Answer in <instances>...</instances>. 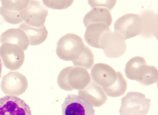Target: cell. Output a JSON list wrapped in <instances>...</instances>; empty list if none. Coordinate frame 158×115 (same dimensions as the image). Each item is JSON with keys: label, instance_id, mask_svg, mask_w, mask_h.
Masks as SVG:
<instances>
[{"label": "cell", "instance_id": "6da1fadb", "mask_svg": "<svg viewBox=\"0 0 158 115\" xmlns=\"http://www.w3.org/2000/svg\"><path fill=\"white\" fill-rule=\"evenodd\" d=\"M127 78L135 80L144 86L157 83L158 72L156 67L148 65L142 57L136 56L128 61L125 69Z\"/></svg>", "mask_w": 158, "mask_h": 115}, {"label": "cell", "instance_id": "7a4b0ae2", "mask_svg": "<svg viewBox=\"0 0 158 115\" xmlns=\"http://www.w3.org/2000/svg\"><path fill=\"white\" fill-rule=\"evenodd\" d=\"M91 82V77L87 69L79 67L64 68L57 78L60 87L66 91L84 89Z\"/></svg>", "mask_w": 158, "mask_h": 115}, {"label": "cell", "instance_id": "3957f363", "mask_svg": "<svg viewBox=\"0 0 158 115\" xmlns=\"http://www.w3.org/2000/svg\"><path fill=\"white\" fill-rule=\"evenodd\" d=\"M85 46L81 37L76 34L67 33L57 43L56 53L61 60L73 61L80 57Z\"/></svg>", "mask_w": 158, "mask_h": 115}, {"label": "cell", "instance_id": "277c9868", "mask_svg": "<svg viewBox=\"0 0 158 115\" xmlns=\"http://www.w3.org/2000/svg\"><path fill=\"white\" fill-rule=\"evenodd\" d=\"M151 100L139 92H129L121 99L120 115H147Z\"/></svg>", "mask_w": 158, "mask_h": 115}, {"label": "cell", "instance_id": "5b68a950", "mask_svg": "<svg viewBox=\"0 0 158 115\" xmlns=\"http://www.w3.org/2000/svg\"><path fill=\"white\" fill-rule=\"evenodd\" d=\"M114 32L125 40L141 34L142 23L139 14L128 13L119 17L114 24Z\"/></svg>", "mask_w": 158, "mask_h": 115}, {"label": "cell", "instance_id": "8992f818", "mask_svg": "<svg viewBox=\"0 0 158 115\" xmlns=\"http://www.w3.org/2000/svg\"><path fill=\"white\" fill-rule=\"evenodd\" d=\"M24 23L35 28L43 26L48 15V8L40 1H30L27 7L20 11Z\"/></svg>", "mask_w": 158, "mask_h": 115}, {"label": "cell", "instance_id": "52a82bcc", "mask_svg": "<svg viewBox=\"0 0 158 115\" xmlns=\"http://www.w3.org/2000/svg\"><path fill=\"white\" fill-rule=\"evenodd\" d=\"M125 40L118 33L110 31L103 36L101 42V49H103L107 57H120L124 55L127 49Z\"/></svg>", "mask_w": 158, "mask_h": 115}, {"label": "cell", "instance_id": "ba28073f", "mask_svg": "<svg viewBox=\"0 0 158 115\" xmlns=\"http://www.w3.org/2000/svg\"><path fill=\"white\" fill-rule=\"evenodd\" d=\"M0 58L5 67L16 70L23 64L25 54L24 50L17 45L4 43L0 47Z\"/></svg>", "mask_w": 158, "mask_h": 115}, {"label": "cell", "instance_id": "9c48e42d", "mask_svg": "<svg viewBox=\"0 0 158 115\" xmlns=\"http://www.w3.org/2000/svg\"><path fill=\"white\" fill-rule=\"evenodd\" d=\"M28 85L25 75L18 72H10L3 77L1 88L5 94L17 96L26 91Z\"/></svg>", "mask_w": 158, "mask_h": 115}, {"label": "cell", "instance_id": "30bf717a", "mask_svg": "<svg viewBox=\"0 0 158 115\" xmlns=\"http://www.w3.org/2000/svg\"><path fill=\"white\" fill-rule=\"evenodd\" d=\"M61 108L62 115H95L93 106L79 95H68Z\"/></svg>", "mask_w": 158, "mask_h": 115}, {"label": "cell", "instance_id": "8fae6325", "mask_svg": "<svg viewBox=\"0 0 158 115\" xmlns=\"http://www.w3.org/2000/svg\"><path fill=\"white\" fill-rule=\"evenodd\" d=\"M0 115H32L30 107L24 100L15 96L0 98Z\"/></svg>", "mask_w": 158, "mask_h": 115}, {"label": "cell", "instance_id": "7c38bea8", "mask_svg": "<svg viewBox=\"0 0 158 115\" xmlns=\"http://www.w3.org/2000/svg\"><path fill=\"white\" fill-rule=\"evenodd\" d=\"M90 74L93 82L102 88L110 87L117 79V72L106 64H96L91 69Z\"/></svg>", "mask_w": 158, "mask_h": 115}, {"label": "cell", "instance_id": "4fadbf2b", "mask_svg": "<svg viewBox=\"0 0 158 115\" xmlns=\"http://www.w3.org/2000/svg\"><path fill=\"white\" fill-rule=\"evenodd\" d=\"M78 95L85 100L91 106L100 107L106 103L107 96L102 87L91 82L84 89L78 91Z\"/></svg>", "mask_w": 158, "mask_h": 115}, {"label": "cell", "instance_id": "5bb4252c", "mask_svg": "<svg viewBox=\"0 0 158 115\" xmlns=\"http://www.w3.org/2000/svg\"><path fill=\"white\" fill-rule=\"evenodd\" d=\"M139 16L142 23L141 36L144 38H158V14L152 10L143 11Z\"/></svg>", "mask_w": 158, "mask_h": 115}, {"label": "cell", "instance_id": "9a60e30c", "mask_svg": "<svg viewBox=\"0 0 158 115\" xmlns=\"http://www.w3.org/2000/svg\"><path fill=\"white\" fill-rule=\"evenodd\" d=\"M111 31L109 27L103 23H95L86 27L84 35L85 41L90 46L101 49V42L103 36Z\"/></svg>", "mask_w": 158, "mask_h": 115}, {"label": "cell", "instance_id": "2e32d148", "mask_svg": "<svg viewBox=\"0 0 158 115\" xmlns=\"http://www.w3.org/2000/svg\"><path fill=\"white\" fill-rule=\"evenodd\" d=\"M1 44L10 43L21 47L24 51L29 45L28 38L26 33L19 28L9 29L2 33L0 36Z\"/></svg>", "mask_w": 158, "mask_h": 115}, {"label": "cell", "instance_id": "e0dca14e", "mask_svg": "<svg viewBox=\"0 0 158 115\" xmlns=\"http://www.w3.org/2000/svg\"><path fill=\"white\" fill-rule=\"evenodd\" d=\"M83 23L85 27L95 23H103L110 27L112 23V17L109 10L103 7H95L84 16Z\"/></svg>", "mask_w": 158, "mask_h": 115}, {"label": "cell", "instance_id": "ac0fdd59", "mask_svg": "<svg viewBox=\"0 0 158 115\" xmlns=\"http://www.w3.org/2000/svg\"><path fill=\"white\" fill-rule=\"evenodd\" d=\"M26 33L28 38L29 45L36 46L43 43L47 39L48 36V31L45 25L40 28H35L22 23L19 26Z\"/></svg>", "mask_w": 158, "mask_h": 115}, {"label": "cell", "instance_id": "d6986e66", "mask_svg": "<svg viewBox=\"0 0 158 115\" xmlns=\"http://www.w3.org/2000/svg\"><path fill=\"white\" fill-rule=\"evenodd\" d=\"M117 79L115 82L107 88H102L106 95L112 97H118L122 96L126 92L127 88V80L121 72H117Z\"/></svg>", "mask_w": 158, "mask_h": 115}, {"label": "cell", "instance_id": "ffe728a7", "mask_svg": "<svg viewBox=\"0 0 158 115\" xmlns=\"http://www.w3.org/2000/svg\"><path fill=\"white\" fill-rule=\"evenodd\" d=\"M94 62L95 57L93 52L88 46H85L84 50L80 57L72 62L75 67L89 69L94 64Z\"/></svg>", "mask_w": 158, "mask_h": 115}, {"label": "cell", "instance_id": "44dd1931", "mask_svg": "<svg viewBox=\"0 0 158 115\" xmlns=\"http://www.w3.org/2000/svg\"><path fill=\"white\" fill-rule=\"evenodd\" d=\"M0 15L2 16L6 22L11 24H18L23 22L20 12L8 10L2 6L0 8Z\"/></svg>", "mask_w": 158, "mask_h": 115}, {"label": "cell", "instance_id": "7402d4cb", "mask_svg": "<svg viewBox=\"0 0 158 115\" xmlns=\"http://www.w3.org/2000/svg\"><path fill=\"white\" fill-rule=\"evenodd\" d=\"M30 1H2V6L11 11L20 12L26 8Z\"/></svg>", "mask_w": 158, "mask_h": 115}, {"label": "cell", "instance_id": "603a6c76", "mask_svg": "<svg viewBox=\"0 0 158 115\" xmlns=\"http://www.w3.org/2000/svg\"><path fill=\"white\" fill-rule=\"evenodd\" d=\"M46 7L54 9H65L71 6L73 1H43Z\"/></svg>", "mask_w": 158, "mask_h": 115}, {"label": "cell", "instance_id": "cb8c5ba5", "mask_svg": "<svg viewBox=\"0 0 158 115\" xmlns=\"http://www.w3.org/2000/svg\"><path fill=\"white\" fill-rule=\"evenodd\" d=\"M116 1H89V5L92 7H103L111 10L116 3Z\"/></svg>", "mask_w": 158, "mask_h": 115}, {"label": "cell", "instance_id": "d4e9b609", "mask_svg": "<svg viewBox=\"0 0 158 115\" xmlns=\"http://www.w3.org/2000/svg\"><path fill=\"white\" fill-rule=\"evenodd\" d=\"M2 61L0 58V78L2 76Z\"/></svg>", "mask_w": 158, "mask_h": 115}]
</instances>
